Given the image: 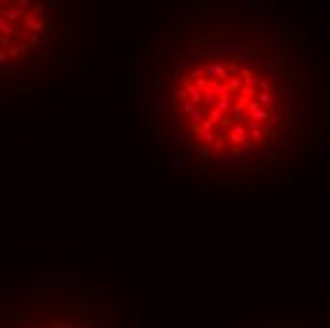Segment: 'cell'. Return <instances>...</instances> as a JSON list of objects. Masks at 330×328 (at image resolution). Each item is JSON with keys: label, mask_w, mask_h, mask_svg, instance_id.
Returning <instances> with one entry per match:
<instances>
[{"label": "cell", "mask_w": 330, "mask_h": 328, "mask_svg": "<svg viewBox=\"0 0 330 328\" xmlns=\"http://www.w3.org/2000/svg\"><path fill=\"white\" fill-rule=\"evenodd\" d=\"M229 28L213 31L169 74L167 125L205 165L273 176L315 139L307 57L271 17H235Z\"/></svg>", "instance_id": "6da1fadb"}]
</instances>
